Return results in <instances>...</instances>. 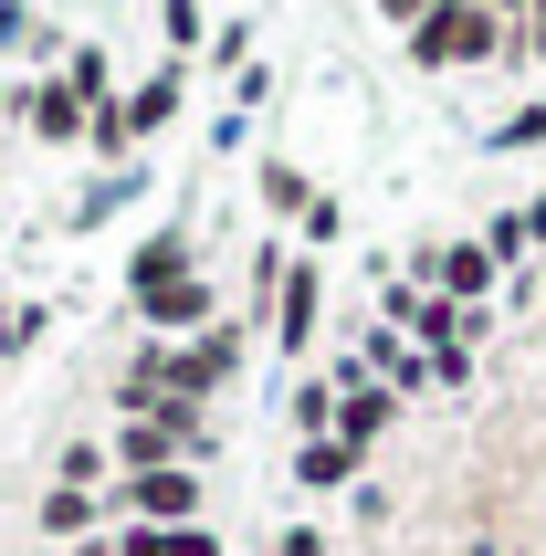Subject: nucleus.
<instances>
[{
    "label": "nucleus",
    "mask_w": 546,
    "mask_h": 556,
    "mask_svg": "<svg viewBox=\"0 0 546 556\" xmlns=\"http://www.w3.org/2000/svg\"><path fill=\"white\" fill-rule=\"evenodd\" d=\"M22 31H32V11H22V0H0V42H22Z\"/></svg>",
    "instance_id": "412c9836"
},
{
    "label": "nucleus",
    "mask_w": 546,
    "mask_h": 556,
    "mask_svg": "<svg viewBox=\"0 0 546 556\" xmlns=\"http://www.w3.org/2000/svg\"><path fill=\"white\" fill-rule=\"evenodd\" d=\"M263 211H284V220H305V200H315V189H305V168H284V157H263Z\"/></svg>",
    "instance_id": "4468645a"
},
{
    "label": "nucleus",
    "mask_w": 546,
    "mask_h": 556,
    "mask_svg": "<svg viewBox=\"0 0 546 556\" xmlns=\"http://www.w3.org/2000/svg\"><path fill=\"white\" fill-rule=\"evenodd\" d=\"M179 105H189V74H179V63H158L148 85H126V137H158V126H179Z\"/></svg>",
    "instance_id": "1a4fd4ad"
},
{
    "label": "nucleus",
    "mask_w": 546,
    "mask_h": 556,
    "mask_svg": "<svg viewBox=\"0 0 546 556\" xmlns=\"http://www.w3.org/2000/svg\"><path fill=\"white\" fill-rule=\"evenodd\" d=\"M421 11L431 0H379V22H399V31H421Z\"/></svg>",
    "instance_id": "aec40b11"
},
{
    "label": "nucleus",
    "mask_w": 546,
    "mask_h": 556,
    "mask_svg": "<svg viewBox=\"0 0 546 556\" xmlns=\"http://www.w3.org/2000/svg\"><path fill=\"white\" fill-rule=\"evenodd\" d=\"M389 431H399V389H389V378H368L358 357H347V368H336V441L368 452V441H389Z\"/></svg>",
    "instance_id": "7ed1b4c3"
},
{
    "label": "nucleus",
    "mask_w": 546,
    "mask_h": 556,
    "mask_svg": "<svg viewBox=\"0 0 546 556\" xmlns=\"http://www.w3.org/2000/svg\"><path fill=\"white\" fill-rule=\"evenodd\" d=\"M494 274H505V263H494L484 242H431L421 263H410V283H431V294H452V305H484V294H494Z\"/></svg>",
    "instance_id": "423d86ee"
},
{
    "label": "nucleus",
    "mask_w": 546,
    "mask_h": 556,
    "mask_svg": "<svg viewBox=\"0 0 546 556\" xmlns=\"http://www.w3.org/2000/svg\"><path fill=\"white\" fill-rule=\"evenodd\" d=\"M494 53H505V11L494 0H431L421 31H410L421 74H462V63H494Z\"/></svg>",
    "instance_id": "f257e3e1"
},
{
    "label": "nucleus",
    "mask_w": 546,
    "mask_h": 556,
    "mask_svg": "<svg viewBox=\"0 0 546 556\" xmlns=\"http://www.w3.org/2000/svg\"><path fill=\"white\" fill-rule=\"evenodd\" d=\"M315 315H326V274H315V252L284 263V294H273V346L284 357H315Z\"/></svg>",
    "instance_id": "39448f33"
},
{
    "label": "nucleus",
    "mask_w": 546,
    "mask_h": 556,
    "mask_svg": "<svg viewBox=\"0 0 546 556\" xmlns=\"http://www.w3.org/2000/svg\"><path fill=\"white\" fill-rule=\"evenodd\" d=\"M179 274H200V252H189V231H179V220H158L148 242L126 252V294H158V283H179Z\"/></svg>",
    "instance_id": "0eeeda50"
},
{
    "label": "nucleus",
    "mask_w": 546,
    "mask_h": 556,
    "mask_svg": "<svg viewBox=\"0 0 546 556\" xmlns=\"http://www.w3.org/2000/svg\"><path fill=\"white\" fill-rule=\"evenodd\" d=\"M95 526H106V494H85V483H53L42 494V546H85Z\"/></svg>",
    "instance_id": "9d476101"
},
{
    "label": "nucleus",
    "mask_w": 546,
    "mask_h": 556,
    "mask_svg": "<svg viewBox=\"0 0 546 556\" xmlns=\"http://www.w3.org/2000/svg\"><path fill=\"white\" fill-rule=\"evenodd\" d=\"M158 546H169V556H221V535L211 526H158Z\"/></svg>",
    "instance_id": "a211bd4d"
},
{
    "label": "nucleus",
    "mask_w": 546,
    "mask_h": 556,
    "mask_svg": "<svg viewBox=\"0 0 546 556\" xmlns=\"http://www.w3.org/2000/svg\"><path fill=\"white\" fill-rule=\"evenodd\" d=\"M22 116H32V137H42V148H85L95 105H85V94H74V85L53 74V85H32V94H22Z\"/></svg>",
    "instance_id": "6e6552de"
},
{
    "label": "nucleus",
    "mask_w": 546,
    "mask_h": 556,
    "mask_svg": "<svg viewBox=\"0 0 546 556\" xmlns=\"http://www.w3.org/2000/svg\"><path fill=\"white\" fill-rule=\"evenodd\" d=\"M295 231H305V252H326V242H336V231H347V211H336L326 189H315V200H305V220H295Z\"/></svg>",
    "instance_id": "dca6fc26"
},
{
    "label": "nucleus",
    "mask_w": 546,
    "mask_h": 556,
    "mask_svg": "<svg viewBox=\"0 0 546 556\" xmlns=\"http://www.w3.org/2000/svg\"><path fill=\"white\" fill-rule=\"evenodd\" d=\"M358 463H368V452H347V441H295V483H305V494H336V483H358Z\"/></svg>",
    "instance_id": "9b49d317"
},
{
    "label": "nucleus",
    "mask_w": 546,
    "mask_h": 556,
    "mask_svg": "<svg viewBox=\"0 0 546 556\" xmlns=\"http://www.w3.org/2000/svg\"><path fill=\"white\" fill-rule=\"evenodd\" d=\"M137 315H148V337H211L221 326V283L211 274H179V283H158V294H137Z\"/></svg>",
    "instance_id": "20e7f679"
},
{
    "label": "nucleus",
    "mask_w": 546,
    "mask_h": 556,
    "mask_svg": "<svg viewBox=\"0 0 546 556\" xmlns=\"http://www.w3.org/2000/svg\"><path fill=\"white\" fill-rule=\"evenodd\" d=\"M273 556H326V526H284V546Z\"/></svg>",
    "instance_id": "6ab92c4d"
},
{
    "label": "nucleus",
    "mask_w": 546,
    "mask_h": 556,
    "mask_svg": "<svg viewBox=\"0 0 546 556\" xmlns=\"http://www.w3.org/2000/svg\"><path fill=\"white\" fill-rule=\"evenodd\" d=\"M126 515V526H200V504H211V483L189 463H169V472H116V494H106Z\"/></svg>",
    "instance_id": "f03ea898"
},
{
    "label": "nucleus",
    "mask_w": 546,
    "mask_h": 556,
    "mask_svg": "<svg viewBox=\"0 0 546 556\" xmlns=\"http://www.w3.org/2000/svg\"><path fill=\"white\" fill-rule=\"evenodd\" d=\"M158 31H169V53H189L211 22H200V0H158Z\"/></svg>",
    "instance_id": "2eb2a0df"
},
{
    "label": "nucleus",
    "mask_w": 546,
    "mask_h": 556,
    "mask_svg": "<svg viewBox=\"0 0 546 556\" xmlns=\"http://www.w3.org/2000/svg\"><path fill=\"white\" fill-rule=\"evenodd\" d=\"M63 85L85 94V105H116V74H106V53H95V42H74V53H63Z\"/></svg>",
    "instance_id": "ddd939ff"
},
{
    "label": "nucleus",
    "mask_w": 546,
    "mask_h": 556,
    "mask_svg": "<svg viewBox=\"0 0 546 556\" xmlns=\"http://www.w3.org/2000/svg\"><path fill=\"white\" fill-rule=\"evenodd\" d=\"M0 357H22V337H11V315H0Z\"/></svg>",
    "instance_id": "5701e85b"
},
{
    "label": "nucleus",
    "mask_w": 546,
    "mask_h": 556,
    "mask_svg": "<svg viewBox=\"0 0 546 556\" xmlns=\"http://www.w3.org/2000/svg\"><path fill=\"white\" fill-rule=\"evenodd\" d=\"M494 148H546V105H525V116L494 126Z\"/></svg>",
    "instance_id": "f3484780"
},
{
    "label": "nucleus",
    "mask_w": 546,
    "mask_h": 556,
    "mask_svg": "<svg viewBox=\"0 0 546 556\" xmlns=\"http://www.w3.org/2000/svg\"><path fill=\"white\" fill-rule=\"evenodd\" d=\"M336 431V378H295V441H326Z\"/></svg>",
    "instance_id": "f8f14e48"
},
{
    "label": "nucleus",
    "mask_w": 546,
    "mask_h": 556,
    "mask_svg": "<svg viewBox=\"0 0 546 556\" xmlns=\"http://www.w3.org/2000/svg\"><path fill=\"white\" fill-rule=\"evenodd\" d=\"M32 556H63V546H32Z\"/></svg>",
    "instance_id": "b1692460"
},
{
    "label": "nucleus",
    "mask_w": 546,
    "mask_h": 556,
    "mask_svg": "<svg viewBox=\"0 0 546 556\" xmlns=\"http://www.w3.org/2000/svg\"><path fill=\"white\" fill-rule=\"evenodd\" d=\"M525 242H546V200H525Z\"/></svg>",
    "instance_id": "4be33fe9"
}]
</instances>
